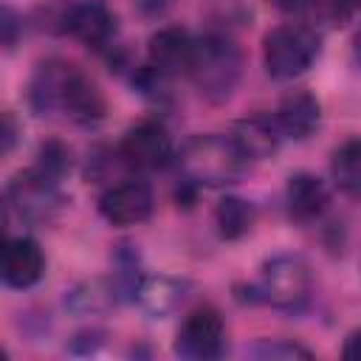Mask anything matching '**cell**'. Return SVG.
I'll return each instance as SVG.
<instances>
[{"label": "cell", "mask_w": 361, "mask_h": 361, "mask_svg": "<svg viewBox=\"0 0 361 361\" xmlns=\"http://www.w3.org/2000/svg\"><path fill=\"white\" fill-rule=\"evenodd\" d=\"M353 62L361 68V28H358L355 37H353Z\"/></svg>", "instance_id": "obj_27"}, {"label": "cell", "mask_w": 361, "mask_h": 361, "mask_svg": "<svg viewBox=\"0 0 361 361\" xmlns=\"http://www.w3.org/2000/svg\"><path fill=\"white\" fill-rule=\"evenodd\" d=\"M183 183L189 186H228L254 164L231 133L192 135L175 155Z\"/></svg>", "instance_id": "obj_2"}, {"label": "cell", "mask_w": 361, "mask_h": 361, "mask_svg": "<svg viewBox=\"0 0 361 361\" xmlns=\"http://www.w3.org/2000/svg\"><path fill=\"white\" fill-rule=\"evenodd\" d=\"M0 25H3V45L11 51V48H14V42H17V31L23 28V23H20V17H17V11H14L11 6H3Z\"/></svg>", "instance_id": "obj_23"}, {"label": "cell", "mask_w": 361, "mask_h": 361, "mask_svg": "<svg viewBox=\"0 0 361 361\" xmlns=\"http://www.w3.org/2000/svg\"><path fill=\"white\" fill-rule=\"evenodd\" d=\"M251 355L257 358H310V350L296 344V341H288V338H262L251 347Z\"/></svg>", "instance_id": "obj_21"}, {"label": "cell", "mask_w": 361, "mask_h": 361, "mask_svg": "<svg viewBox=\"0 0 361 361\" xmlns=\"http://www.w3.org/2000/svg\"><path fill=\"white\" fill-rule=\"evenodd\" d=\"M28 104L37 116H65L73 124H96L104 118V96L99 85L73 62L42 59L28 82Z\"/></svg>", "instance_id": "obj_1"}, {"label": "cell", "mask_w": 361, "mask_h": 361, "mask_svg": "<svg viewBox=\"0 0 361 361\" xmlns=\"http://www.w3.org/2000/svg\"><path fill=\"white\" fill-rule=\"evenodd\" d=\"M186 293H189V282H183V279H175V276H144L133 302H138L141 310H147L152 319H166L183 305Z\"/></svg>", "instance_id": "obj_15"}, {"label": "cell", "mask_w": 361, "mask_h": 361, "mask_svg": "<svg viewBox=\"0 0 361 361\" xmlns=\"http://www.w3.org/2000/svg\"><path fill=\"white\" fill-rule=\"evenodd\" d=\"M330 23H347L361 11V0H319V6Z\"/></svg>", "instance_id": "obj_22"}, {"label": "cell", "mask_w": 361, "mask_h": 361, "mask_svg": "<svg viewBox=\"0 0 361 361\" xmlns=\"http://www.w3.org/2000/svg\"><path fill=\"white\" fill-rule=\"evenodd\" d=\"M254 220H257V209L234 195H226L214 209V226L223 240H240L243 234L251 231Z\"/></svg>", "instance_id": "obj_18"}, {"label": "cell", "mask_w": 361, "mask_h": 361, "mask_svg": "<svg viewBox=\"0 0 361 361\" xmlns=\"http://www.w3.org/2000/svg\"><path fill=\"white\" fill-rule=\"evenodd\" d=\"M48 28L102 51L116 37V20L102 0H59L45 11Z\"/></svg>", "instance_id": "obj_7"}, {"label": "cell", "mask_w": 361, "mask_h": 361, "mask_svg": "<svg viewBox=\"0 0 361 361\" xmlns=\"http://www.w3.org/2000/svg\"><path fill=\"white\" fill-rule=\"evenodd\" d=\"M330 175L333 183L353 195L361 197V135L358 138H347L344 144H338L330 155Z\"/></svg>", "instance_id": "obj_17"}, {"label": "cell", "mask_w": 361, "mask_h": 361, "mask_svg": "<svg viewBox=\"0 0 361 361\" xmlns=\"http://www.w3.org/2000/svg\"><path fill=\"white\" fill-rule=\"evenodd\" d=\"M118 299V290L113 282H104V279H87V282H79L73 285L68 293H65V305L76 313H102L107 310L113 302Z\"/></svg>", "instance_id": "obj_19"}, {"label": "cell", "mask_w": 361, "mask_h": 361, "mask_svg": "<svg viewBox=\"0 0 361 361\" xmlns=\"http://www.w3.org/2000/svg\"><path fill=\"white\" fill-rule=\"evenodd\" d=\"M42 274H45V254L39 243L25 234L8 237L3 245V262H0L3 285L14 290H28L42 279Z\"/></svg>", "instance_id": "obj_12"}, {"label": "cell", "mask_w": 361, "mask_h": 361, "mask_svg": "<svg viewBox=\"0 0 361 361\" xmlns=\"http://www.w3.org/2000/svg\"><path fill=\"white\" fill-rule=\"evenodd\" d=\"M62 203L65 197L59 189V178L48 175L37 164L31 169L17 172L6 186V212L17 214L20 223H51L59 214Z\"/></svg>", "instance_id": "obj_6"}, {"label": "cell", "mask_w": 361, "mask_h": 361, "mask_svg": "<svg viewBox=\"0 0 361 361\" xmlns=\"http://www.w3.org/2000/svg\"><path fill=\"white\" fill-rule=\"evenodd\" d=\"M152 209H155L152 186L141 178H124L121 183L107 186L99 197V214L110 226H118V228L149 220Z\"/></svg>", "instance_id": "obj_10"}, {"label": "cell", "mask_w": 361, "mask_h": 361, "mask_svg": "<svg viewBox=\"0 0 361 361\" xmlns=\"http://www.w3.org/2000/svg\"><path fill=\"white\" fill-rule=\"evenodd\" d=\"M279 11H285V14H305V11H310V8H316L319 6V0H271Z\"/></svg>", "instance_id": "obj_24"}, {"label": "cell", "mask_w": 361, "mask_h": 361, "mask_svg": "<svg viewBox=\"0 0 361 361\" xmlns=\"http://www.w3.org/2000/svg\"><path fill=\"white\" fill-rule=\"evenodd\" d=\"M37 166L62 180L71 172V149L65 144H59V141H48L37 152Z\"/></svg>", "instance_id": "obj_20"}, {"label": "cell", "mask_w": 361, "mask_h": 361, "mask_svg": "<svg viewBox=\"0 0 361 361\" xmlns=\"http://www.w3.org/2000/svg\"><path fill=\"white\" fill-rule=\"evenodd\" d=\"M341 355H344L347 361H361V330H355V333L347 336Z\"/></svg>", "instance_id": "obj_25"}, {"label": "cell", "mask_w": 361, "mask_h": 361, "mask_svg": "<svg viewBox=\"0 0 361 361\" xmlns=\"http://www.w3.org/2000/svg\"><path fill=\"white\" fill-rule=\"evenodd\" d=\"M14 118H11V113H6L3 116V152H11V147H14Z\"/></svg>", "instance_id": "obj_26"}, {"label": "cell", "mask_w": 361, "mask_h": 361, "mask_svg": "<svg viewBox=\"0 0 361 361\" xmlns=\"http://www.w3.org/2000/svg\"><path fill=\"white\" fill-rule=\"evenodd\" d=\"M175 144L166 133L164 124L158 121H138L130 127L118 147H116V161L133 172H155L164 169L175 158Z\"/></svg>", "instance_id": "obj_8"}, {"label": "cell", "mask_w": 361, "mask_h": 361, "mask_svg": "<svg viewBox=\"0 0 361 361\" xmlns=\"http://www.w3.org/2000/svg\"><path fill=\"white\" fill-rule=\"evenodd\" d=\"M330 203V189L327 183L313 175V172H296L285 183V206L290 220L296 223H313L324 214Z\"/></svg>", "instance_id": "obj_14"}, {"label": "cell", "mask_w": 361, "mask_h": 361, "mask_svg": "<svg viewBox=\"0 0 361 361\" xmlns=\"http://www.w3.org/2000/svg\"><path fill=\"white\" fill-rule=\"evenodd\" d=\"M313 290L310 265L299 254H276L262 262L257 279L248 288L251 302H262L274 310L296 313L307 305Z\"/></svg>", "instance_id": "obj_4"}, {"label": "cell", "mask_w": 361, "mask_h": 361, "mask_svg": "<svg viewBox=\"0 0 361 361\" xmlns=\"http://www.w3.org/2000/svg\"><path fill=\"white\" fill-rule=\"evenodd\" d=\"M175 353L180 358H195V361L220 358L226 353V324H223V316L214 307H209V305L195 307L183 319V324L178 327Z\"/></svg>", "instance_id": "obj_9"}, {"label": "cell", "mask_w": 361, "mask_h": 361, "mask_svg": "<svg viewBox=\"0 0 361 361\" xmlns=\"http://www.w3.org/2000/svg\"><path fill=\"white\" fill-rule=\"evenodd\" d=\"M192 56H195V37L175 25L158 28L147 42V65L164 79L189 76Z\"/></svg>", "instance_id": "obj_11"}, {"label": "cell", "mask_w": 361, "mask_h": 361, "mask_svg": "<svg viewBox=\"0 0 361 361\" xmlns=\"http://www.w3.org/2000/svg\"><path fill=\"white\" fill-rule=\"evenodd\" d=\"M243 76V54L237 42L226 34H200L195 37V56L189 68V79L209 102H226L237 90Z\"/></svg>", "instance_id": "obj_3"}, {"label": "cell", "mask_w": 361, "mask_h": 361, "mask_svg": "<svg viewBox=\"0 0 361 361\" xmlns=\"http://www.w3.org/2000/svg\"><path fill=\"white\" fill-rule=\"evenodd\" d=\"M228 133L234 135V141L243 147V152H245L251 161H262V158L274 155V152L279 149V144L285 141L268 113H265V116L243 118V121H237Z\"/></svg>", "instance_id": "obj_16"}, {"label": "cell", "mask_w": 361, "mask_h": 361, "mask_svg": "<svg viewBox=\"0 0 361 361\" xmlns=\"http://www.w3.org/2000/svg\"><path fill=\"white\" fill-rule=\"evenodd\" d=\"M271 121L276 124L279 135L288 141H302L307 135H313L322 124V104L313 93L307 90H296V93H288L276 107L274 113H268Z\"/></svg>", "instance_id": "obj_13"}, {"label": "cell", "mask_w": 361, "mask_h": 361, "mask_svg": "<svg viewBox=\"0 0 361 361\" xmlns=\"http://www.w3.org/2000/svg\"><path fill=\"white\" fill-rule=\"evenodd\" d=\"M322 54V34L305 23H282L262 37V68L276 82H290L310 71Z\"/></svg>", "instance_id": "obj_5"}]
</instances>
